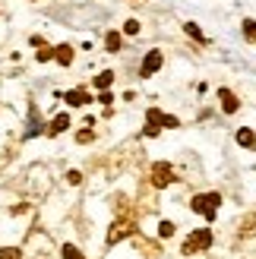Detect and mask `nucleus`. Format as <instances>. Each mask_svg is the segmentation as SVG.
Returning a JSON list of instances; mask_svg holds the SVG:
<instances>
[{
  "label": "nucleus",
  "instance_id": "nucleus-26",
  "mask_svg": "<svg viewBox=\"0 0 256 259\" xmlns=\"http://www.w3.org/2000/svg\"><path fill=\"white\" fill-rule=\"evenodd\" d=\"M142 133H146V136H158L161 130H158V127H149V124H146V130H142Z\"/></svg>",
  "mask_w": 256,
  "mask_h": 259
},
{
  "label": "nucleus",
  "instance_id": "nucleus-11",
  "mask_svg": "<svg viewBox=\"0 0 256 259\" xmlns=\"http://www.w3.org/2000/svg\"><path fill=\"white\" fill-rule=\"evenodd\" d=\"M165 117H168V114H161L158 108H149V111H146V124H149V127H158V130H161V127H165Z\"/></svg>",
  "mask_w": 256,
  "mask_h": 259
},
{
  "label": "nucleus",
  "instance_id": "nucleus-5",
  "mask_svg": "<svg viewBox=\"0 0 256 259\" xmlns=\"http://www.w3.org/2000/svg\"><path fill=\"white\" fill-rule=\"evenodd\" d=\"M161 64H165V54H161V51H149L146 60H142V66H139V76H142V79H149Z\"/></svg>",
  "mask_w": 256,
  "mask_h": 259
},
{
  "label": "nucleus",
  "instance_id": "nucleus-16",
  "mask_svg": "<svg viewBox=\"0 0 256 259\" xmlns=\"http://www.w3.org/2000/svg\"><path fill=\"white\" fill-rule=\"evenodd\" d=\"M35 57L45 64V60H54V48H48V45H38V51H35Z\"/></svg>",
  "mask_w": 256,
  "mask_h": 259
},
{
  "label": "nucleus",
  "instance_id": "nucleus-22",
  "mask_svg": "<svg viewBox=\"0 0 256 259\" xmlns=\"http://www.w3.org/2000/svg\"><path fill=\"white\" fill-rule=\"evenodd\" d=\"M244 234H256V218H244Z\"/></svg>",
  "mask_w": 256,
  "mask_h": 259
},
{
  "label": "nucleus",
  "instance_id": "nucleus-12",
  "mask_svg": "<svg viewBox=\"0 0 256 259\" xmlns=\"http://www.w3.org/2000/svg\"><path fill=\"white\" fill-rule=\"evenodd\" d=\"M111 82H114V73H111V70H101V73L95 76V89H101V92H108Z\"/></svg>",
  "mask_w": 256,
  "mask_h": 259
},
{
  "label": "nucleus",
  "instance_id": "nucleus-9",
  "mask_svg": "<svg viewBox=\"0 0 256 259\" xmlns=\"http://www.w3.org/2000/svg\"><path fill=\"white\" fill-rule=\"evenodd\" d=\"M66 127H70V117H66V114H57L54 120H51V127H48V136H61Z\"/></svg>",
  "mask_w": 256,
  "mask_h": 259
},
{
  "label": "nucleus",
  "instance_id": "nucleus-15",
  "mask_svg": "<svg viewBox=\"0 0 256 259\" xmlns=\"http://www.w3.org/2000/svg\"><path fill=\"white\" fill-rule=\"evenodd\" d=\"M184 32H187L190 38H196V41H202V45H206V35L199 32V25H196V22H187V25H184Z\"/></svg>",
  "mask_w": 256,
  "mask_h": 259
},
{
  "label": "nucleus",
  "instance_id": "nucleus-25",
  "mask_svg": "<svg viewBox=\"0 0 256 259\" xmlns=\"http://www.w3.org/2000/svg\"><path fill=\"white\" fill-rule=\"evenodd\" d=\"M165 127H168V130H174V127H181V120H177V117H171V114H168V117H165Z\"/></svg>",
  "mask_w": 256,
  "mask_h": 259
},
{
  "label": "nucleus",
  "instance_id": "nucleus-24",
  "mask_svg": "<svg viewBox=\"0 0 256 259\" xmlns=\"http://www.w3.org/2000/svg\"><path fill=\"white\" fill-rule=\"evenodd\" d=\"M79 180H82V174H79V171H70V174H66V184H79Z\"/></svg>",
  "mask_w": 256,
  "mask_h": 259
},
{
  "label": "nucleus",
  "instance_id": "nucleus-14",
  "mask_svg": "<svg viewBox=\"0 0 256 259\" xmlns=\"http://www.w3.org/2000/svg\"><path fill=\"white\" fill-rule=\"evenodd\" d=\"M105 45H108L111 54H117V51H121V35H117V32H108V35H105Z\"/></svg>",
  "mask_w": 256,
  "mask_h": 259
},
{
  "label": "nucleus",
  "instance_id": "nucleus-17",
  "mask_svg": "<svg viewBox=\"0 0 256 259\" xmlns=\"http://www.w3.org/2000/svg\"><path fill=\"white\" fill-rule=\"evenodd\" d=\"M244 35L247 41H256V19H244Z\"/></svg>",
  "mask_w": 256,
  "mask_h": 259
},
{
  "label": "nucleus",
  "instance_id": "nucleus-2",
  "mask_svg": "<svg viewBox=\"0 0 256 259\" xmlns=\"http://www.w3.org/2000/svg\"><path fill=\"white\" fill-rule=\"evenodd\" d=\"M218 205H221V196H218V193H199V196H193L190 209H193V212H199L202 218L215 221V215H218Z\"/></svg>",
  "mask_w": 256,
  "mask_h": 259
},
{
  "label": "nucleus",
  "instance_id": "nucleus-19",
  "mask_svg": "<svg viewBox=\"0 0 256 259\" xmlns=\"http://www.w3.org/2000/svg\"><path fill=\"white\" fill-rule=\"evenodd\" d=\"M61 253H64V259H82V253H79V250H76L73 244H64Z\"/></svg>",
  "mask_w": 256,
  "mask_h": 259
},
{
  "label": "nucleus",
  "instance_id": "nucleus-1",
  "mask_svg": "<svg viewBox=\"0 0 256 259\" xmlns=\"http://www.w3.org/2000/svg\"><path fill=\"white\" fill-rule=\"evenodd\" d=\"M136 231V221H133V215L121 209V218H117L114 224H111V231H108V247H114V244H121L124 237H130Z\"/></svg>",
  "mask_w": 256,
  "mask_h": 259
},
{
  "label": "nucleus",
  "instance_id": "nucleus-3",
  "mask_svg": "<svg viewBox=\"0 0 256 259\" xmlns=\"http://www.w3.org/2000/svg\"><path fill=\"white\" fill-rule=\"evenodd\" d=\"M209 247H212V231L209 228L193 231V234L184 240V253L187 256H190V253H202V250H209Z\"/></svg>",
  "mask_w": 256,
  "mask_h": 259
},
{
  "label": "nucleus",
  "instance_id": "nucleus-18",
  "mask_svg": "<svg viewBox=\"0 0 256 259\" xmlns=\"http://www.w3.org/2000/svg\"><path fill=\"white\" fill-rule=\"evenodd\" d=\"M0 259H22V253H19V247H3L0 250Z\"/></svg>",
  "mask_w": 256,
  "mask_h": 259
},
{
  "label": "nucleus",
  "instance_id": "nucleus-4",
  "mask_svg": "<svg viewBox=\"0 0 256 259\" xmlns=\"http://www.w3.org/2000/svg\"><path fill=\"white\" fill-rule=\"evenodd\" d=\"M152 184H155V187L174 184V168H171L168 161H155V165H152Z\"/></svg>",
  "mask_w": 256,
  "mask_h": 259
},
{
  "label": "nucleus",
  "instance_id": "nucleus-8",
  "mask_svg": "<svg viewBox=\"0 0 256 259\" xmlns=\"http://www.w3.org/2000/svg\"><path fill=\"white\" fill-rule=\"evenodd\" d=\"M54 60H57L61 66H70V64H73V48H70V45H57V48H54Z\"/></svg>",
  "mask_w": 256,
  "mask_h": 259
},
{
  "label": "nucleus",
  "instance_id": "nucleus-20",
  "mask_svg": "<svg viewBox=\"0 0 256 259\" xmlns=\"http://www.w3.org/2000/svg\"><path fill=\"white\" fill-rule=\"evenodd\" d=\"M92 139H95L92 130H79V133H76V142H92Z\"/></svg>",
  "mask_w": 256,
  "mask_h": 259
},
{
  "label": "nucleus",
  "instance_id": "nucleus-6",
  "mask_svg": "<svg viewBox=\"0 0 256 259\" xmlns=\"http://www.w3.org/2000/svg\"><path fill=\"white\" fill-rule=\"evenodd\" d=\"M218 98H221V111H225V114H237L241 101H237V95L231 89H218Z\"/></svg>",
  "mask_w": 256,
  "mask_h": 259
},
{
  "label": "nucleus",
  "instance_id": "nucleus-13",
  "mask_svg": "<svg viewBox=\"0 0 256 259\" xmlns=\"http://www.w3.org/2000/svg\"><path fill=\"white\" fill-rule=\"evenodd\" d=\"M41 127H45V124H41V117L35 114V111H32V117H29V130H25V139H32L35 133H41Z\"/></svg>",
  "mask_w": 256,
  "mask_h": 259
},
{
  "label": "nucleus",
  "instance_id": "nucleus-21",
  "mask_svg": "<svg viewBox=\"0 0 256 259\" xmlns=\"http://www.w3.org/2000/svg\"><path fill=\"white\" fill-rule=\"evenodd\" d=\"M158 234H161V237H171V234H174V224H171V221H161V224H158Z\"/></svg>",
  "mask_w": 256,
  "mask_h": 259
},
{
  "label": "nucleus",
  "instance_id": "nucleus-10",
  "mask_svg": "<svg viewBox=\"0 0 256 259\" xmlns=\"http://www.w3.org/2000/svg\"><path fill=\"white\" fill-rule=\"evenodd\" d=\"M237 142H241L244 149H256V133L250 127H241V130H237Z\"/></svg>",
  "mask_w": 256,
  "mask_h": 259
},
{
  "label": "nucleus",
  "instance_id": "nucleus-7",
  "mask_svg": "<svg viewBox=\"0 0 256 259\" xmlns=\"http://www.w3.org/2000/svg\"><path fill=\"white\" fill-rule=\"evenodd\" d=\"M64 101H66V105H73V108H82V105H89V101H92V95L85 89H70V92H64Z\"/></svg>",
  "mask_w": 256,
  "mask_h": 259
},
{
  "label": "nucleus",
  "instance_id": "nucleus-23",
  "mask_svg": "<svg viewBox=\"0 0 256 259\" xmlns=\"http://www.w3.org/2000/svg\"><path fill=\"white\" fill-rule=\"evenodd\" d=\"M124 32H127V35H136V32H139V22H136V19H127Z\"/></svg>",
  "mask_w": 256,
  "mask_h": 259
}]
</instances>
